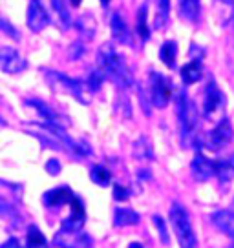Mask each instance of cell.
<instances>
[{"instance_id": "4fadbf2b", "label": "cell", "mask_w": 234, "mask_h": 248, "mask_svg": "<svg viewBox=\"0 0 234 248\" xmlns=\"http://www.w3.org/2000/svg\"><path fill=\"white\" fill-rule=\"evenodd\" d=\"M211 221L223 233L234 239V212L233 210H218L211 216Z\"/></svg>"}, {"instance_id": "52a82bcc", "label": "cell", "mask_w": 234, "mask_h": 248, "mask_svg": "<svg viewBox=\"0 0 234 248\" xmlns=\"http://www.w3.org/2000/svg\"><path fill=\"white\" fill-rule=\"evenodd\" d=\"M26 18H28V28L33 33H40L51 24V11L44 0H30Z\"/></svg>"}, {"instance_id": "8fae6325", "label": "cell", "mask_w": 234, "mask_h": 248, "mask_svg": "<svg viewBox=\"0 0 234 248\" xmlns=\"http://www.w3.org/2000/svg\"><path fill=\"white\" fill-rule=\"evenodd\" d=\"M0 66H2L4 73H13L15 75V73H20V71L26 70L28 62L15 47L4 46L0 51Z\"/></svg>"}, {"instance_id": "ba28073f", "label": "cell", "mask_w": 234, "mask_h": 248, "mask_svg": "<svg viewBox=\"0 0 234 248\" xmlns=\"http://www.w3.org/2000/svg\"><path fill=\"white\" fill-rule=\"evenodd\" d=\"M234 137V132H233V126H231V121L229 119H221L216 123V126L212 128L211 132L207 133V137H205V146L209 148L211 152H218L221 148H225Z\"/></svg>"}, {"instance_id": "4dcf8cb0", "label": "cell", "mask_w": 234, "mask_h": 248, "mask_svg": "<svg viewBox=\"0 0 234 248\" xmlns=\"http://www.w3.org/2000/svg\"><path fill=\"white\" fill-rule=\"evenodd\" d=\"M219 2H223V4H227V6H231V4H234V0H219Z\"/></svg>"}, {"instance_id": "7402d4cb", "label": "cell", "mask_w": 234, "mask_h": 248, "mask_svg": "<svg viewBox=\"0 0 234 248\" xmlns=\"http://www.w3.org/2000/svg\"><path fill=\"white\" fill-rule=\"evenodd\" d=\"M28 104L32 106V108H35L37 111H39V115L44 119V123H50V124H61V121H59V115L55 113L53 109L50 108L48 104H44V102L40 101H35V99H32V101H28Z\"/></svg>"}, {"instance_id": "277c9868", "label": "cell", "mask_w": 234, "mask_h": 248, "mask_svg": "<svg viewBox=\"0 0 234 248\" xmlns=\"http://www.w3.org/2000/svg\"><path fill=\"white\" fill-rule=\"evenodd\" d=\"M48 75V80H50V84H53L57 90H63V92H68L71 93L77 101H81L83 104H90L92 101V86L88 80H77V78H70L63 75V73H57V71H46Z\"/></svg>"}, {"instance_id": "44dd1931", "label": "cell", "mask_w": 234, "mask_h": 248, "mask_svg": "<svg viewBox=\"0 0 234 248\" xmlns=\"http://www.w3.org/2000/svg\"><path fill=\"white\" fill-rule=\"evenodd\" d=\"M168 16H170V0H157V11H156L154 28H156V30H165L167 24H168Z\"/></svg>"}, {"instance_id": "5bb4252c", "label": "cell", "mask_w": 234, "mask_h": 248, "mask_svg": "<svg viewBox=\"0 0 234 248\" xmlns=\"http://www.w3.org/2000/svg\"><path fill=\"white\" fill-rule=\"evenodd\" d=\"M203 77V62L201 57L192 59L190 62H187L183 68H181V78L185 84H196L198 80H201Z\"/></svg>"}, {"instance_id": "d6a6232c", "label": "cell", "mask_w": 234, "mask_h": 248, "mask_svg": "<svg viewBox=\"0 0 234 248\" xmlns=\"http://www.w3.org/2000/svg\"><path fill=\"white\" fill-rule=\"evenodd\" d=\"M102 4H104V6H108V0H101Z\"/></svg>"}, {"instance_id": "d6986e66", "label": "cell", "mask_w": 234, "mask_h": 248, "mask_svg": "<svg viewBox=\"0 0 234 248\" xmlns=\"http://www.w3.org/2000/svg\"><path fill=\"white\" fill-rule=\"evenodd\" d=\"M139 223V214L130 208H117L114 212V225L116 226H130Z\"/></svg>"}, {"instance_id": "4316f807", "label": "cell", "mask_w": 234, "mask_h": 248, "mask_svg": "<svg viewBox=\"0 0 234 248\" xmlns=\"http://www.w3.org/2000/svg\"><path fill=\"white\" fill-rule=\"evenodd\" d=\"M130 197V192L126 190V188H123V186H114V199H117V201H126Z\"/></svg>"}, {"instance_id": "484cf974", "label": "cell", "mask_w": 234, "mask_h": 248, "mask_svg": "<svg viewBox=\"0 0 234 248\" xmlns=\"http://www.w3.org/2000/svg\"><path fill=\"white\" fill-rule=\"evenodd\" d=\"M154 225H156L157 232H159V239H161V243H163V245H168V243H170V237H168V232H167L165 221L159 216H154Z\"/></svg>"}, {"instance_id": "836d02e7", "label": "cell", "mask_w": 234, "mask_h": 248, "mask_svg": "<svg viewBox=\"0 0 234 248\" xmlns=\"http://www.w3.org/2000/svg\"><path fill=\"white\" fill-rule=\"evenodd\" d=\"M229 248H234V239H233V245H231V247H229Z\"/></svg>"}, {"instance_id": "ffe728a7", "label": "cell", "mask_w": 234, "mask_h": 248, "mask_svg": "<svg viewBox=\"0 0 234 248\" xmlns=\"http://www.w3.org/2000/svg\"><path fill=\"white\" fill-rule=\"evenodd\" d=\"M159 59L168 66L176 68V59H178V44L174 40H167L163 46L159 47Z\"/></svg>"}, {"instance_id": "1f68e13d", "label": "cell", "mask_w": 234, "mask_h": 248, "mask_svg": "<svg viewBox=\"0 0 234 248\" xmlns=\"http://www.w3.org/2000/svg\"><path fill=\"white\" fill-rule=\"evenodd\" d=\"M79 2H81V0H71V4H73V6H79Z\"/></svg>"}, {"instance_id": "ac0fdd59", "label": "cell", "mask_w": 234, "mask_h": 248, "mask_svg": "<svg viewBox=\"0 0 234 248\" xmlns=\"http://www.w3.org/2000/svg\"><path fill=\"white\" fill-rule=\"evenodd\" d=\"M180 13L188 22H198L200 13H201L200 0H180Z\"/></svg>"}, {"instance_id": "6da1fadb", "label": "cell", "mask_w": 234, "mask_h": 248, "mask_svg": "<svg viewBox=\"0 0 234 248\" xmlns=\"http://www.w3.org/2000/svg\"><path fill=\"white\" fill-rule=\"evenodd\" d=\"M99 68L104 71V75L112 78L121 88H130L134 84L132 73L128 70L125 57L117 53L112 46H104L99 51Z\"/></svg>"}, {"instance_id": "9c48e42d", "label": "cell", "mask_w": 234, "mask_h": 248, "mask_svg": "<svg viewBox=\"0 0 234 248\" xmlns=\"http://www.w3.org/2000/svg\"><path fill=\"white\" fill-rule=\"evenodd\" d=\"M53 243L61 248H92L94 241L83 230H66L61 228L59 232L55 233Z\"/></svg>"}, {"instance_id": "603a6c76", "label": "cell", "mask_w": 234, "mask_h": 248, "mask_svg": "<svg viewBox=\"0 0 234 248\" xmlns=\"http://www.w3.org/2000/svg\"><path fill=\"white\" fill-rule=\"evenodd\" d=\"M26 247L28 248H48L44 233L40 232L35 225H32L30 226V230H28V235H26Z\"/></svg>"}, {"instance_id": "30bf717a", "label": "cell", "mask_w": 234, "mask_h": 248, "mask_svg": "<svg viewBox=\"0 0 234 248\" xmlns=\"http://www.w3.org/2000/svg\"><path fill=\"white\" fill-rule=\"evenodd\" d=\"M190 170H192L196 181H209L216 175V161H211L203 154L201 146H196V155L192 164H190Z\"/></svg>"}, {"instance_id": "5b68a950", "label": "cell", "mask_w": 234, "mask_h": 248, "mask_svg": "<svg viewBox=\"0 0 234 248\" xmlns=\"http://www.w3.org/2000/svg\"><path fill=\"white\" fill-rule=\"evenodd\" d=\"M225 106H227V99L225 93L221 92L214 80H209V84L205 88V95H203V117L205 121H221L223 115H225Z\"/></svg>"}, {"instance_id": "e0dca14e", "label": "cell", "mask_w": 234, "mask_h": 248, "mask_svg": "<svg viewBox=\"0 0 234 248\" xmlns=\"http://www.w3.org/2000/svg\"><path fill=\"white\" fill-rule=\"evenodd\" d=\"M44 2H46V6L50 8V11H51V15L57 16V20H59L61 26L66 30L71 24V18H70V11L64 6L63 0H44Z\"/></svg>"}, {"instance_id": "d4e9b609", "label": "cell", "mask_w": 234, "mask_h": 248, "mask_svg": "<svg viewBox=\"0 0 234 248\" xmlns=\"http://www.w3.org/2000/svg\"><path fill=\"white\" fill-rule=\"evenodd\" d=\"M147 13H149V6H141L139 13H137V33L141 35L143 40H149V28H147Z\"/></svg>"}, {"instance_id": "8992f818", "label": "cell", "mask_w": 234, "mask_h": 248, "mask_svg": "<svg viewBox=\"0 0 234 248\" xmlns=\"http://www.w3.org/2000/svg\"><path fill=\"white\" fill-rule=\"evenodd\" d=\"M149 90H150V101H152V106L156 108H165L172 99V84L170 80L157 73V71H152L150 73V80H149Z\"/></svg>"}, {"instance_id": "f1b7e54d", "label": "cell", "mask_w": 234, "mask_h": 248, "mask_svg": "<svg viewBox=\"0 0 234 248\" xmlns=\"http://www.w3.org/2000/svg\"><path fill=\"white\" fill-rule=\"evenodd\" d=\"M2 248H20V243H18L15 237H9V239L2 245Z\"/></svg>"}, {"instance_id": "cb8c5ba5", "label": "cell", "mask_w": 234, "mask_h": 248, "mask_svg": "<svg viewBox=\"0 0 234 248\" xmlns=\"http://www.w3.org/2000/svg\"><path fill=\"white\" fill-rule=\"evenodd\" d=\"M90 179L94 181L95 185L108 186L110 181H112V173H110L108 168H104L102 164H97V166H94L92 171H90Z\"/></svg>"}, {"instance_id": "9a60e30c", "label": "cell", "mask_w": 234, "mask_h": 248, "mask_svg": "<svg viewBox=\"0 0 234 248\" xmlns=\"http://www.w3.org/2000/svg\"><path fill=\"white\" fill-rule=\"evenodd\" d=\"M214 177L218 179L221 185L234 181V154L216 161V175Z\"/></svg>"}, {"instance_id": "f546056e", "label": "cell", "mask_w": 234, "mask_h": 248, "mask_svg": "<svg viewBox=\"0 0 234 248\" xmlns=\"http://www.w3.org/2000/svg\"><path fill=\"white\" fill-rule=\"evenodd\" d=\"M128 248H145V247H143L141 243H132V245H130Z\"/></svg>"}, {"instance_id": "7c38bea8", "label": "cell", "mask_w": 234, "mask_h": 248, "mask_svg": "<svg viewBox=\"0 0 234 248\" xmlns=\"http://www.w3.org/2000/svg\"><path fill=\"white\" fill-rule=\"evenodd\" d=\"M73 199H75V194L68 186H59V188H53V190L44 194V204L50 210L61 208L63 204H71Z\"/></svg>"}, {"instance_id": "3957f363", "label": "cell", "mask_w": 234, "mask_h": 248, "mask_svg": "<svg viewBox=\"0 0 234 248\" xmlns=\"http://www.w3.org/2000/svg\"><path fill=\"white\" fill-rule=\"evenodd\" d=\"M170 225L176 232L181 248H198V239H196L194 228H192L190 214L180 202H174L170 206Z\"/></svg>"}, {"instance_id": "7a4b0ae2", "label": "cell", "mask_w": 234, "mask_h": 248, "mask_svg": "<svg viewBox=\"0 0 234 248\" xmlns=\"http://www.w3.org/2000/svg\"><path fill=\"white\" fill-rule=\"evenodd\" d=\"M176 113H178V121H180L181 128V140L185 146H188L192 142L196 130H198L200 115H198L194 102L188 99V95L183 90L176 93Z\"/></svg>"}, {"instance_id": "2e32d148", "label": "cell", "mask_w": 234, "mask_h": 248, "mask_svg": "<svg viewBox=\"0 0 234 248\" xmlns=\"http://www.w3.org/2000/svg\"><path fill=\"white\" fill-rule=\"evenodd\" d=\"M112 33H114V39L117 42H123V44H128L130 42V30H128V24L125 22V18L119 15V13H114L112 15Z\"/></svg>"}, {"instance_id": "83f0119b", "label": "cell", "mask_w": 234, "mask_h": 248, "mask_svg": "<svg viewBox=\"0 0 234 248\" xmlns=\"http://www.w3.org/2000/svg\"><path fill=\"white\" fill-rule=\"evenodd\" d=\"M46 170L50 171V173H59V171H61V164H59V161H55V159H51V161L48 163Z\"/></svg>"}]
</instances>
